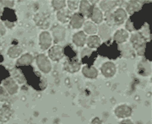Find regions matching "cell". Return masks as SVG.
I'll use <instances>...</instances> for the list:
<instances>
[{"label":"cell","mask_w":152,"mask_h":124,"mask_svg":"<svg viewBox=\"0 0 152 124\" xmlns=\"http://www.w3.org/2000/svg\"><path fill=\"white\" fill-rule=\"evenodd\" d=\"M82 74L85 76L86 79H90V80H95L98 77L99 72H98L97 69L94 66H88V65H85L81 69Z\"/></svg>","instance_id":"obj_15"},{"label":"cell","mask_w":152,"mask_h":124,"mask_svg":"<svg viewBox=\"0 0 152 124\" xmlns=\"http://www.w3.org/2000/svg\"><path fill=\"white\" fill-rule=\"evenodd\" d=\"M52 6L54 10L59 11L66 8V1L64 0H53L52 1Z\"/></svg>","instance_id":"obj_26"},{"label":"cell","mask_w":152,"mask_h":124,"mask_svg":"<svg viewBox=\"0 0 152 124\" xmlns=\"http://www.w3.org/2000/svg\"><path fill=\"white\" fill-rule=\"evenodd\" d=\"M2 13H3V11H2V9H1V7H0V17L2 15Z\"/></svg>","instance_id":"obj_34"},{"label":"cell","mask_w":152,"mask_h":124,"mask_svg":"<svg viewBox=\"0 0 152 124\" xmlns=\"http://www.w3.org/2000/svg\"><path fill=\"white\" fill-rule=\"evenodd\" d=\"M90 18H91V21H92L94 24H102L103 22L104 15L103 12L100 9V8L97 6L94 5L92 10L90 14Z\"/></svg>","instance_id":"obj_12"},{"label":"cell","mask_w":152,"mask_h":124,"mask_svg":"<svg viewBox=\"0 0 152 124\" xmlns=\"http://www.w3.org/2000/svg\"><path fill=\"white\" fill-rule=\"evenodd\" d=\"M22 52H23V50L20 47H19L18 45H15L8 49L7 55L10 58H17L21 56Z\"/></svg>","instance_id":"obj_23"},{"label":"cell","mask_w":152,"mask_h":124,"mask_svg":"<svg viewBox=\"0 0 152 124\" xmlns=\"http://www.w3.org/2000/svg\"><path fill=\"white\" fill-rule=\"evenodd\" d=\"M64 52L60 45H54L48 49V58L53 62H59L64 58Z\"/></svg>","instance_id":"obj_6"},{"label":"cell","mask_w":152,"mask_h":124,"mask_svg":"<svg viewBox=\"0 0 152 124\" xmlns=\"http://www.w3.org/2000/svg\"><path fill=\"white\" fill-rule=\"evenodd\" d=\"M140 9V4L137 1H129L126 4V12L129 15H133Z\"/></svg>","instance_id":"obj_25"},{"label":"cell","mask_w":152,"mask_h":124,"mask_svg":"<svg viewBox=\"0 0 152 124\" xmlns=\"http://www.w3.org/2000/svg\"><path fill=\"white\" fill-rule=\"evenodd\" d=\"M130 42L136 50L137 53L140 56H143L146 46V40L145 36H143V35L140 32L134 33L130 36Z\"/></svg>","instance_id":"obj_1"},{"label":"cell","mask_w":152,"mask_h":124,"mask_svg":"<svg viewBox=\"0 0 152 124\" xmlns=\"http://www.w3.org/2000/svg\"><path fill=\"white\" fill-rule=\"evenodd\" d=\"M38 42H39V47H40L42 51L48 50L51 47L52 43H53V38L51 36V33L48 31H42L39 35Z\"/></svg>","instance_id":"obj_3"},{"label":"cell","mask_w":152,"mask_h":124,"mask_svg":"<svg viewBox=\"0 0 152 124\" xmlns=\"http://www.w3.org/2000/svg\"><path fill=\"white\" fill-rule=\"evenodd\" d=\"M133 114V109L127 104L119 105L114 109V115L119 119H127L130 117Z\"/></svg>","instance_id":"obj_5"},{"label":"cell","mask_w":152,"mask_h":124,"mask_svg":"<svg viewBox=\"0 0 152 124\" xmlns=\"http://www.w3.org/2000/svg\"><path fill=\"white\" fill-rule=\"evenodd\" d=\"M80 68H81L80 62L77 58L69 59L64 63V69L66 72H68L69 74H75L80 71Z\"/></svg>","instance_id":"obj_10"},{"label":"cell","mask_w":152,"mask_h":124,"mask_svg":"<svg viewBox=\"0 0 152 124\" xmlns=\"http://www.w3.org/2000/svg\"><path fill=\"white\" fill-rule=\"evenodd\" d=\"M98 34H99V37L101 38V40L102 41H107L109 38L112 36V30L111 27L109 26L108 24L107 23H102L100 25V26L98 27Z\"/></svg>","instance_id":"obj_13"},{"label":"cell","mask_w":152,"mask_h":124,"mask_svg":"<svg viewBox=\"0 0 152 124\" xmlns=\"http://www.w3.org/2000/svg\"><path fill=\"white\" fill-rule=\"evenodd\" d=\"M94 5L90 3V1H86V0H82L80 1V5H79V9H80V12L83 16H90V14L92 10Z\"/></svg>","instance_id":"obj_18"},{"label":"cell","mask_w":152,"mask_h":124,"mask_svg":"<svg viewBox=\"0 0 152 124\" xmlns=\"http://www.w3.org/2000/svg\"><path fill=\"white\" fill-rule=\"evenodd\" d=\"M66 5L68 6L69 10V11H75L79 9L80 5V1H76V0H69L66 2Z\"/></svg>","instance_id":"obj_27"},{"label":"cell","mask_w":152,"mask_h":124,"mask_svg":"<svg viewBox=\"0 0 152 124\" xmlns=\"http://www.w3.org/2000/svg\"><path fill=\"white\" fill-rule=\"evenodd\" d=\"M9 94L3 86H0V101H5L9 99Z\"/></svg>","instance_id":"obj_28"},{"label":"cell","mask_w":152,"mask_h":124,"mask_svg":"<svg viewBox=\"0 0 152 124\" xmlns=\"http://www.w3.org/2000/svg\"><path fill=\"white\" fill-rule=\"evenodd\" d=\"M101 74L107 79H111L115 76L117 73V66L112 61H107L101 66Z\"/></svg>","instance_id":"obj_4"},{"label":"cell","mask_w":152,"mask_h":124,"mask_svg":"<svg viewBox=\"0 0 152 124\" xmlns=\"http://www.w3.org/2000/svg\"><path fill=\"white\" fill-rule=\"evenodd\" d=\"M0 4L5 8H13L15 6V1H11V0H1L0 1Z\"/></svg>","instance_id":"obj_30"},{"label":"cell","mask_w":152,"mask_h":124,"mask_svg":"<svg viewBox=\"0 0 152 124\" xmlns=\"http://www.w3.org/2000/svg\"><path fill=\"white\" fill-rule=\"evenodd\" d=\"M36 63H37L38 69L45 74H48L52 71V69H53L52 63L48 58V57H47L45 54H38L36 57Z\"/></svg>","instance_id":"obj_2"},{"label":"cell","mask_w":152,"mask_h":124,"mask_svg":"<svg viewBox=\"0 0 152 124\" xmlns=\"http://www.w3.org/2000/svg\"><path fill=\"white\" fill-rule=\"evenodd\" d=\"M12 114H13V111L10 106L5 104L3 105L0 107V123H7L10 119Z\"/></svg>","instance_id":"obj_16"},{"label":"cell","mask_w":152,"mask_h":124,"mask_svg":"<svg viewBox=\"0 0 152 124\" xmlns=\"http://www.w3.org/2000/svg\"><path fill=\"white\" fill-rule=\"evenodd\" d=\"M119 124H134V123L131 121L130 119L127 118V119H124Z\"/></svg>","instance_id":"obj_33"},{"label":"cell","mask_w":152,"mask_h":124,"mask_svg":"<svg viewBox=\"0 0 152 124\" xmlns=\"http://www.w3.org/2000/svg\"><path fill=\"white\" fill-rule=\"evenodd\" d=\"M87 36L83 31L75 33L72 36V42L78 47H82L86 44Z\"/></svg>","instance_id":"obj_14"},{"label":"cell","mask_w":152,"mask_h":124,"mask_svg":"<svg viewBox=\"0 0 152 124\" xmlns=\"http://www.w3.org/2000/svg\"><path fill=\"white\" fill-rule=\"evenodd\" d=\"M57 19L58 20L63 24H65V23H68L69 22L71 18V12L69 9H61L59 11H57Z\"/></svg>","instance_id":"obj_21"},{"label":"cell","mask_w":152,"mask_h":124,"mask_svg":"<svg viewBox=\"0 0 152 124\" xmlns=\"http://www.w3.org/2000/svg\"><path fill=\"white\" fill-rule=\"evenodd\" d=\"M83 28H84V31H83L85 32L86 35L94 36V35H96L97 33L98 26L96 24H94L92 21H91V20L85 21Z\"/></svg>","instance_id":"obj_19"},{"label":"cell","mask_w":152,"mask_h":124,"mask_svg":"<svg viewBox=\"0 0 152 124\" xmlns=\"http://www.w3.org/2000/svg\"><path fill=\"white\" fill-rule=\"evenodd\" d=\"M112 17H113V23L117 26H120L124 24L128 20V14L124 9L118 8L112 13Z\"/></svg>","instance_id":"obj_7"},{"label":"cell","mask_w":152,"mask_h":124,"mask_svg":"<svg viewBox=\"0 0 152 124\" xmlns=\"http://www.w3.org/2000/svg\"><path fill=\"white\" fill-rule=\"evenodd\" d=\"M3 87L5 89L6 91L8 92V94L10 96H14L19 91V85L16 81L12 78H9L4 81Z\"/></svg>","instance_id":"obj_9"},{"label":"cell","mask_w":152,"mask_h":124,"mask_svg":"<svg viewBox=\"0 0 152 124\" xmlns=\"http://www.w3.org/2000/svg\"><path fill=\"white\" fill-rule=\"evenodd\" d=\"M129 38V33L124 29H119L113 34V40L118 43H124Z\"/></svg>","instance_id":"obj_17"},{"label":"cell","mask_w":152,"mask_h":124,"mask_svg":"<svg viewBox=\"0 0 152 124\" xmlns=\"http://www.w3.org/2000/svg\"><path fill=\"white\" fill-rule=\"evenodd\" d=\"M117 1H102L100 2L99 8L102 11H104L106 13L111 12L112 9H113V8L117 5Z\"/></svg>","instance_id":"obj_24"},{"label":"cell","mask_w":152,"mask_h":124,"mask_svg":"<svg viewBox=\"0 0 152 124\" xmlns=\"http://www.w3.org/2000/svg\"><path fill=\"white\" fill-rule=\"evenodd\" d=\"M6 34V27L0 21V36H3Z\"/></svg>","instance_id":"obj_31"},{"label":"cell","mask_w":152,"mask_h":124,"mask_svg":"<svg viewBox=\"0 0 152 124\" xmlns=\"http://www.w3.org/2000/svg\"><path fill=\"white\" fill-rule=\"evenodd\" d=\"M34 58L33 55L31 53H25L21 55L16 61V64L18 66H26L32 63Z\"/></svg>","instance_id":"obj_22"},{"label":"cell","mask_w":152,"mask_h":124,"mask_svg":"<svg viewBox=\"0 0 152 124\" xmlns=\"http://www.w3.org/2000/svg\"><path fill=\"white\" fill-rule=\"evenodd\" d=\"M52 38L54 43H60L64 42L66 38V29L63 26H55L52 30Z\"/></svg>","instance_id":"obj_8"},{"label":"cell","mask_w":152,"mask_h":124,"mask_svg":"<svg viewBox=\"0 0 152 124\" xmlns=\"http://www.w3.org/2000/svg\"><path fill=\"white\" fill-rule=\"evenodd\" d=\"M126 31L128 32H134L135 31V28L134 26V23L131 20V18H129L126 20Z\"/></svg>","instance_id":"obj_29"},{"label":"cell","mask_w":152,"mask_h":124,"mask_svg":"<svg viewBox=\"0 0 152 124\" xmlns=\"http://www.w3.org/2000/svg\"><path fill=\"white\" fill-rule=\"evenodd\" d=\"M86 45L89 49L98 48L102 45V40L96 35L90 36L86 39Z\"/></svg>","instance_id":"obj_20"},{"label":"cell","mask_w":152,"mask_h":124,"mask_svg":"<svg viewBox=\"0 0 152 124\" xmlns=\"http://www.w3.org/2000/svg\"><path fill=\"white\" fill-rule=\"evenodd\" d=\"M84 23H85V17L80 13L77 12L71 15L69 24L73 29H76V30L80 29L84 26Z\"/></svg>","instance_id":"obj_11"},{"label":"cell","mask_w":152,"mask_h":124,"mask_svg":"<svg viewBox=\"0 0 152 124\" xmlns=\"http://www.w3.org/2000/svg\"><path fill=\"white\" fill-rule=\"evenodd\" d=\"M90 124H102V121L98 117H95L94 118L91 119Z\"/></svg>","instance_id":"obj_32"}]
</instances>
